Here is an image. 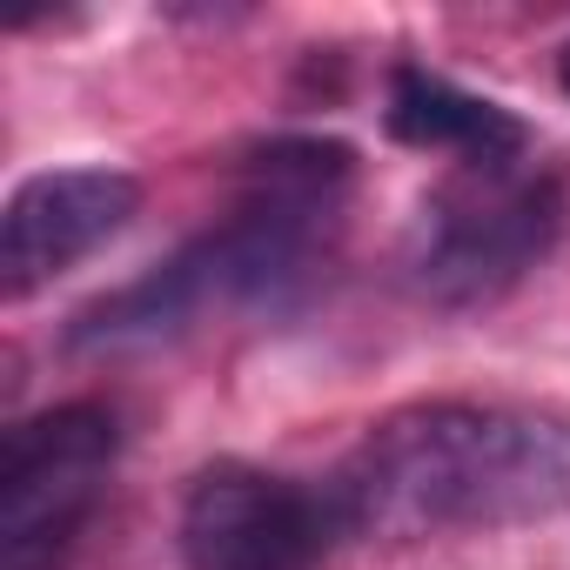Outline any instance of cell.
Returning <instances> with one entry per match:
<instances>
[{
  "instance_id": "6da1fadb",
  "label": "cell",
  "mask_w": 570,
  "mask_h": 570,
  "mask_svg": "<svg viewBox=\"0 0 570 570\" xmlns=\"http://www.w3.org/2000/svg\"><path fill=\"white\" fill-rule=\"evenodd\" d=\"M356 195V155L330 135H282L242 161L228 222L181 242L148 275L88 303L68 330L88 356H141L235 316H289L336 248Z\"/></svg>"
},
{
  "instance_id": "7a4b0ae2",
  "label": "cell",
  "mask_w": 570,
  "mask_h": 570,
  "mask_svg": "<svg viewBox=\"0 0 570 570\" xmlns=\"http://www.w3.org/2000/svg\"><path fill=\"white\" fill-rule=\"evenodd\" d=\"M350 537H476L570 517V416L537 403H410L330 476Z\"/></svg>"
},
{
  "instance_id": "3957f363",
  "label": "cell",
  "mask_w": 570,
  "mask_h": 570,
  "mask_svg": "<svg viewBox=\"0 0 570 570\" xmlns=\"http://www.w3.org/2000/svg\"><path fill=\"white\" fill-rule=\"evenodd\" d=\"M570 202L557 175L523 161L450 168L403 235V282L430 309H490L557 248Z\"/></svg>"
},
{
  "instance_id": "277c9868",
  "label": "cell",
  "mask_w": 570,
  "mask_h": 570,
  "mask_svg": "<svg viewBox=\"0 0 570 570\" xmlns=\"http://www.w3.org/2000/svg\"><path fill=\"white\" fill-rule=\"evenodd\" d=\"M121 463L108 403H55L0 450V570H61Z\"/></svg>"
},
{
  "instance_id": "5b68a950",
  "label": "cell",
  "mask_w": 570,
  "mask_h": 570,
  "mask_svg": "<svg viewBox=\"0 0 570 570\" xmlns=\"http://www.w3.org/2000/svg\"><path fill=\"white\" fill-rule=\"evenodd\" d=\"M343 517L330 483H303L262 463H208L181 497L188 570H323Z\"/></svg>"
},
{
  "instance_id": "8992f818",
  "label": "cell",
  "mask_w": 570,
  "mask_h": 570,
  "mask_svg": "<svg viewBox=\"0 0 570 570\" xmlns=\"http://www.w3.org/2000/svg\"><path fill=\"white\" fill-rule=\"evenodd\" d=\"M141 215V181L128 168H48L28 175L0 222V289L28 303L55 275L88 262Z\"/></svg>"
},
{
  "instance_id": "52a82bcc",
  "label": "cell",
  "mask_w": 570,
  "mask_h": 570,
  "mask_svg": "<svg viewBox=\"0 0 570 570\" xmlns=\"http://www.w3.org/2000/svg\"><path fill=\"white\" fill-rule=\"evenodd\" d=\"M383 121H390L396 141H410V148H423V155H450L456 168L523 161V148H530V128H523L503 101L470 95V88H456L450 75L423 68V61H396V68H390Z\"/></svg>"
},
{
  "instance_id": "ba28073f",
  "label": "cell",
  "mask_w": 570,
  "mask_h": 570,
  "mask_svg": "<svg viewBox=\"0 0 570 570\" xmlns=\"http://www.w3.org/2000/svg\"><path fill=\"white\" fill-rule=\"evenodd\" d=\"M557 88L570 95V41H563V55H557Z\"/></svg>"
}]
</instances>
